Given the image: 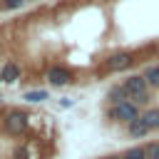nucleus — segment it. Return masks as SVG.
<instances>
[{
	"label": "nucleus",
	"instance_id": "1",
	"mask_svg": "<svg viewBox=\"0 0 159 159\" xmlns=\"http://www.w3.org/2000/svg\"><path fill=\"white\" fill-rule=\"evenodd\" d=\"M109 117L117 119V122L132 124V122H137L142 114H139V104H134L132 99H127V102H122V104H114V107L109 109Z\"/></svg>",
	"mask_w": 159,
	"mask_h": 159
},
{
	"label": "nucleus",
	"instance_id": "2",
	"mask_svg": "<svg viewBox=\"0 0 159 159\" xmlns=\"http://www.w3.org/2000/svg\"><path fill=\"white\" fill-rule=\"evenodd\" d=\"M2 129L7 132V134H22L25 129H27V114L25 112H20V109H10L7 114H5V119H2Z\"/></svg>",
	"mask_w": 159,
	"mask_h": 159
},
{
	"label": "nucleus",
	"instance_id": "3",
	"mask_svg": "<svg viewBox=\"0 0 159 159\" xmlns=\"http://www.w3.org/2000/svg\"><path fill=\"white\" fill-rule=\"evenodd\" d=\"M122 87H124V92L129 94V99H134V97H139V94H149V82H147L144 75H129V77L122 82Z\"/></svg>",
	"mask_w": 159,
	"mask_h": 159
},
{
	"label": "nucleus",
	"instance_id": "4",
	"mask_svg": "<svg viewBox=\"0 0 159 159\" xmlns=\"http://www.w3.org/2000/svg\"><path fill=\"white\" fill-rule=\"evenodd\" d=\"M132 65H134L132 52H114V55H109L104 60V70H109V72H122V70H127Z\"/></svg>",
	"mask_w": 159,
	"mask_h": 159
},
{
	"label": "nucleus",
	"instance_id": "5",
	"mask_svg": "<svg viewBox=\"0 0 159 159\" xmlns=\"http://www.w3.org/2000/svg\"><path fill=\"white\" fill-rule=\"evenodd\" d=\"M47 82H50L52 87H65V84H70V82H72V72H70L67 67L55 65V67H50V70H47Z\"/></svg>",
	"mask_w": 159,
	"mask_h": 159
},
{
	"label": "nucleus",
	"instance_id": "6",
	"mask_svg": "<svg viewBox=\"0 0 159 159\" xmlns=\"http://www.w3.org/2000/svg\"><path fill=\"white\" fill-rule=\"evenodd\" d=\"M20 80V65H15V62H5L2 67H0V82H5V84H12V82H17Z\"/></svg>",
	"mask_w": 159,
	"mask_h": 159
},
{
	"label": "nucleus",
	"instance_id": "7",
	"mask_svg": "<svg viewBox=\"0 0 159 159\" xmlns=\"http://www.w3.org/2000/svg\"><path fill=\"white\" fill-rule=\"evenodd\" d=\"M127 132H129V137H134V139H142V137H147L152 129L147 127V122L139 117L137 122H132V124H127Z\"/></svg>",
	"mask_w": 159,
	"mask_h": 159
},
{
	"label": "nucleus",
	"instance_id": "8",
	"mask_svg": "<svg viewBox=\"0 0 159 159\" xmlns=\"http://www.w3.org/2000/svg\"><path fill=\"white\" fill-rule=\"evenodd\" d=\"M107 99H109L112 104H122V102H127V99H129V94L124 92V87H122V84H114V87L107 92Z\"/></svg>",
	"mask_w": 159,
	"mask_h": 159
},
{
	"label": "nucleus",
	"instance_id": "9",
	"mask_svg": "<svg viewBox=\"0 0 159 159\" xmlns=\"http://www.w3.org/2000/svg\"><path fill=\"white\" fill-rule=\"evenodd\" d=\"M142 119L147 122V127H149V129H159V107L147 109V112L142 114Z\"/></svg>",
	"mask_w": 159,
	"mask_h": 159
},
{
	"label": "nucleus",
	"instance_id": "10",
	"mask_svg": "<svg viewBox=\"0 0 159 159\" xmlns=\"http://www.w3.org/2000/svg\"><path fill=\"white\" fill-rule=\"evenodd\" d=\"M144 77H147L149 87H157V89H159V65L147 67V70H144Z\"/></svg>",
	"mask_w": 159,
	"mask_h": 159
},
{
	"label": "nucleus",
	"instance_id": "11",
	"mask_svg": "<svg viewBox=\"0 0 159 159\" xmlns=\"http://www.w3.org/2000/svg\"><path fill=\"white\" fill-rule=\"evenodd\" d=\"M122 159H147V147H129Z\"/></svg>",
	"mask_w": 159,
	"mask_h": 159
},
{
	"label": "nucleus",
	"instance_id": "12",
	"mask_svg": "<svg viewBox=\"0 0 159 159\" xmlns=\"http://www.w3.org/2000/svg\"><path fill=\"white\" fill-rule=\"evenodd\" d=\"M50 94H47V89H32V92H25V99L27 102H45Z\"/></svg>",
	"mask_w": 159,
	"mask_h": 159
},
{
	"label": "nucleus",
	"instance_id": "13",
	"mask_svg": "<svg viewBox=\"0 0 159 159\" xmlns=\"http://www.w3.org/2000/svg\"><path fill=\"white\" fill-rule=\"evenodd\" d=\"M27 0H2V10H17V7H22Z\"/></svg>",
	"mask_w": 159,
	"mask_h": 159
},
{
	"label": "nucleus",
	"instance_id": "14",
	"mask_svg": "<svg viewBox=\"0 0 159 159\" xmlns=\"http://www.w3.org/2000/svg\"><path fill=\"white\" fill-rule=\"evenodd\" d=\"M147 159H159V142L147 144Z\"/></svg>",
	"mask_w": 159,
	"mask_h": 159
},
{
	"label": "nucleus",
	"instance_id": "15",
	"mask_svg": "<svg viewBox=\"0 0 159 159\" xmlns=\"http://www.w3.org/2000/svg\"><path fill=\"white\" fill-rule=\"evenodd\" d=\"M102 159H122V157H117V154H109V157H102Z\"/></svg>",
	"mask_w": 159,
	"mask_h": 159
},
{
	"label": "nucleus",
	"instance_id": "16",
	"mask_svg": "<svg viewBox=\"0 0 159 159\" xmlns=\"http://www.w3.org/2000/svg\"><path fill=\"white\" fill-rule=\"evenodd\" d=\"M0 7H2V2H0Z\"/></svg>",
	"mask_w": 159,
	"mask_h": 159
}]
</instances>
